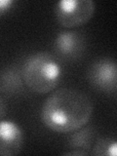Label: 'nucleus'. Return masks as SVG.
I'll return each mask as SVG.
<instances>
[{"instance_id": "nucleus-1", "label": "nucleus", "mask_w": 117, "mask_h": 156, "mask_svg": "<svg viewBox=\"0 0 117 156\" xmlns=\"http://www.w3.org/2000/svg\"><path fill=\"white\" fill-rule=\"evenodd\" d=\"M93 102L82 91L61 88L49 96L41 108V120L57 133H72L89 122Z\"/></svg>"}, {"instance_id": "nucleus-5", "label": "nucleus", "mask_w": 117, "mask_h": 156, "mask_svg": "<svg viewBox=\"0 0 117 156\" xmlns=\"http://www.w3.org/2000/svg\"><path fill=\"white\" fill-rule=\"evenodd\" d=\"M23 133L13 120H0V156L18 155L23 149Z\"/></svg>"}, {"instance_id": "nucleus-4", "label": "nucleus", "mask_w": 117, "mask_h": 156, "mask_svg": "<svg viewBox=\"0 0 117 156\" xmlns=\"http://www.w3.org/2000/svg\"><path fill=\"white\" fill-rule=\"evenodd\" d=\"M116 62L111 58H101L93 62L87 72L88 81L96 90L114 96L117 91Z\"/></svg>"}, {"instance_id": "nucleus-2", "label": "nucleus", "mask_w": 117, "mask_h": 156, "mask_svg": "<svg viewBox=\"0 0 117 156\" xmlns=\"http://www.w3.org/2000/svg\"><path fill=\"white\" fill-rule=\"evenodd\" d=\"M21 70L24 85L41 95L55 90L63 72L58 58L48 52H37L28 56Z\"/></svg>"}, {"instance_id": "nucleus-9", "label": "nucleus", "mask_w": 117, "mask_h": 156, "mask_svg": "<svg viewBox=\"0 0 117 156\" xmlns=\"http://www.w3.org/2000/svg\"><path fill=\"white\" fill-rule=\"evenodd\" d=\"M117 144L113 138L102 136L98 138L92 147L91 155L95 156H116Z\"/></svg>"}, {"instance_id": "nucleus-7", "label": "nucleus", "mask_w": 117, "mask_h": 156, "mask_svg": "<svg viewBox=\"0 0 117 156\" xmlns=\"http://www.w3.org/2000/svg\"><path fill=\"white\" fill-rule=\"evenodd\" d=\"M22 70L17 66H8L0 70V93L6 96H15L23 89Z\"/></svg>"}, {"instance_id": "nucleus-3", "label": "nucleus", "mask_w": 117, "mask_h": 156, "mask_svg": "<svg viewBox=\"0 0 117 156\" xmlns=\"http://www.w3.org/2000/svg\"><path fill=\"white\" fill-rule=\"evenodd\" d=\"M96 3L92 0H61L55 6L57 22L65 27H76L93 18Z\"/></svg>"}, {"instance_id": "nucleus-10", "label": "nucleus", "mask_w": 117, "mask_h": 156, "mask_svg": "<svg viewBox=\"0 0 117 156\" xmlns=\"http://www.w3.org/2000/svg\"><path fill=\"white\" fill-rule=\"evenodd\" d=\"M15 5L14 0H0V16L7 14Z\"/></svg>"}, {"instance_id": "nucleus-6", "label": "nucleus", "mask_w": 117, "mask_h": 156, "mask_svg": "<svg viewBox=\"0 0 117 156\" xmlns=\"http://www.w3.org/2000/svg\"><path fill=\"white\" fill-rule=\"evenodd\" d=\"M85 49V38L75 31H62L54 40V50L66 60H74Z\"/></svg>"}, {"instance_id": "nucleus-12", "label": "nucleus", "mask_w": 117, "mask_h": 156, "mask_svg": "<svg viewBox=\"0 0 117 156\" xmlns=\"http://www.w3.org/2000/svg\"><path fill=\"white\" fill-rule=\"evenodd\" d=\"M6 111H7L6 104H5L3 98L0 96V120H1L5 116V114H6Z\"/></svg>"}, {"instance_id": "nucleus-8", "label": "nucleus", "mask_w": 117, "mask_h": 156, "mask_svg": "<svg viewBox=\"0 0 117 156\" xmlns=\"http://www.w3.org/2000/svg\"><path fill=\"white\" fill-rule=\"evenodd\" d=\"M97 139L98 133L93 127L83 126L82 128L72 132L69 139H68L67 144L72 149H80L90 152Z\"/></svg>"}, {"instance_id": "nucleus-11", "label": "nucleus", "mask_w": 117, "mask_h": 156, "mask_svg": "<svg viewBox=\"0 0 117 156\" xmlns=\"http://www.w3.org/2000/svg\"><path fill=\"white\" fill-rule=\"evenodd\" d=\"M62 155H66V156H87V155H91L90 152L88 151H84V150H80V149H72L70 151H67V152H63Z\"/></svg>"}]
</instances>
